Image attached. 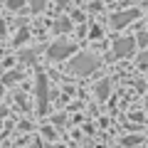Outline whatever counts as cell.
<instances>
[{"label":"cell","mask_w":148,"mask_h":148,"mask_svg":"<svg viewBox=\"0 0 148 148\" xmlns=\"http://www.w3.org/2000/svg\"><path fill=\"white\" fill-rule=\"evenodd\" d=\"M96 67H99V59H96L94 54H89V52L77 54V57L69 62V72H72V74H79V77H84V74H91Z\"/></svg>","instance_id":"1"},{"label":"cell","mask_w":148,"mask_h":148,"mask_svg":"<svg viewBox=\"0 0 148 148\" xmlns=\"http://www.w3.org/2000/svg\"><path fill=\"white\" fill-rule=\"evenodd\" d=\"M72 52H74V45H72V42H64V40H59V42H54L52 47H49L47 57H49V59H54V62H59V59L69 57Z\"/></svg>","instance_id":"2"},{"label":"cell","mask_w":148,"mask_h":148,"mask_svg":"<svg viewBox=\"0 0 148 148\" xmlns=\"http://www.w3.org/2000/svg\"><path fill=\"white\" fill-rule=\"evenodd\" d=\"M133 49H136V40L133 37H119L114 42V54L116 57H131Z\"/></svg>","instance_id":"3"},{"label":"cell","mask_w":148,"mask_h":148,"mask_svg":"<svg viewBox=\"0 0 148 148\" xmlns=\"http://www.w3.org/2000/svg\"><path fill=\"white\" fill-rule=\"evenodd\" d=\"M37 104H40V111H47V77L40 74L37 77Z\"/></svg>","instance_id":"4"},{"label":"cell","mask_w":148,"mask_h":148,"mask_svg":"<svg viewBox=\"0 0 148 148\" xmlns=\"http://www.w3.org/2000/svg\"><path fill=\"white\" fill-rule=\"evenodd\" d=\"M136 17H138V10H126V12H116V15L111 17V25H114V27L119 30V27L128 25L131 20H136Z\"/></svg>","instance_id":"5"},{"label":"cell","mask_w":148,"mask_h":148,"mask_svg":"<svg viewBox=\"0 0 148 148\" xmlns=\"http://www.w3.org/2000/svg\"><path fill=\"white\" fill-rule=\"evenodd\" d=\"M109 94H111V82H109V79L99 82V84H96V96L104 101V99H109Z\"/></svg>","instance_id":"6"},{"label":"cell","mask_w":148,"mask_h":148,"mask_svg":"<svg viewBox=\"0 0 148 148\" xmlns=\"http://www.w3.org/2000/svg\"><path fill=\"white\" fill-rule=\"evenodd\" d=\"M136 45L146 47V45H148V32H138V37H136Z\"/></svg>","instance_id":"7"},{"label":"cell","mask_w":148,"mask_h":148,"mask_svg":"<svg viewBox=\"0 0 148 148\" xmlns=\"http://www.w3.org/2000/svg\"><path fill=\"white\" fill-rule=\"evenodd\" d=\"M138 141H141V136H126L123 138V146H136Z\"/></svg>","instance_id":"8"},{"label":"cell","mask_w":148,"mask_h":148,"mask_svg":"<svg viewBox=\"0 0 148 148\" xmlns=\"http://www.w3.org/2000/svg\"><path fill=\"white\" fill-rule=\"evenodd\" d=\"M69 27H72V22H69V20H59V22H57V30H59V32H62V30H69Z\"/></svg>","instance_id":"9"},{"label":"cell","mask_w":148,"mask_h":148,"mask_svg":"<svg viewBox=\"0 0 148 148\" xmlns=\"http://www.w3.org/2000/svg\"><path fill=\"white\" fill-rule=\"evenodd\" d=\"M22 3H25V0H10V3H8V5H10V8H12V10H15V8H20V5H22Z\"/></svg>","instance_id":"10"},{"label":"cell","mask_w":148,"mask_h":148,"mask_svg":"<svg viewBox=\"0 0 148 148\" xmlns=\"http://www.w3.org/2000/svg\"><path fill=\"white\" fill-rule=\"evenodd\" d=\"M42 5H45V0H35V5H32V8H35V10H40Z\"/></svg>","instance_id":"11"},{"label":"cell","mask_w":148,"mask_h":148,"mask_svg":"<svg viewBox=\"0 0 148 148\" xmlns=\"http://www.w3.org/2000/svg\"><path fill=\"white\" fill-rule=\"evenodd\" d=\"M5 114H8V111H5V109H3V106H0V116H5Z\"/></svg>","instance_id":"12"},{"label":"cell","mask_w":148,"mask_h":148,"mask_svg":"<svg viewBox=\"0 0 148 148\" xmlns=\"http://www.w3.org/2000/svg\"><path fill=\"white\" fill-rule=\"evenodd\" d=\"M146 109H148V101H146Z\"/></svg>","instance_id":"13"}]
</instances>
